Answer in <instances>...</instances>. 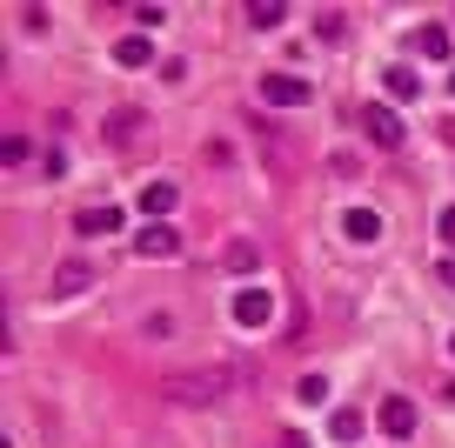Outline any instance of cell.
I'll return each instance as SVG.
<instances>
[{
    "instance_id": "obj_3",
    "label": "cell",
    "mask_w": 455,
    "mask_h": 448,
    "mask_svg": "<svg viewBox=\"0 0 455 448\" xmlns=\"http://www.w3.org/2000/svg\"><path fill=\"white\" fill-rule=\"evenodd\" d=\"M134 254H141V261H174V254H181V235H174L168 221H148L141 235H134Z\"/></svg>"
},
{
    "instance_id": "obj_16",
    "label": "cell",
    "mask_w": 455,
    "mask_h": 448,
    "mask_svg": "<svg viewBox=\"0 0 455 448\" xmlns=\"http://www.w3.org/2000/svg\"><path fill=\"white\" fill-rule=\"evenodd\" d=\"M255 261H261V248H255V241H235V248H228V268H235V275H248Z\"/></svg>"
},
{
    "instance_id": "obj_17",
    "label": "cell",
    "mask_w": 455,
    "mask_h": 448,
    "mask_svg": "<svg viewBox=\"0 0 455 448\" xmlns=\"http://www.w3.org/2000/svg\"><path fill=\"white\" fill-rule=\"evenodd\" d=\"M134 127H141V114H134V108H121V114H108V140H128V134H134Z\"/></svg>"
},
{
    "instance_id": "obj_13",
    "label": "cell",
    "mask_w": 455,
    "mask_h": 448,
    "mask_svg": "<svg viewBox=\"0 0 455 448\" xmlns=\"http://www.w3.org/2000/svg\"><path fill=\"white\" fill-rule=\"evenodd\" d=\"M81 235H114V228H121V208H81Z\"/></svg>"
},
{
    "instance_id": "obj_9",
    "label": "cell",
    "mask_w": 455,
    "mask_h": 448,
    "mask_svg": "<svg viewBox=\"0 0 455 448\" xmlns=\"http://www.w3.org/2000/svg\"><path fill=\"white\" fill-rule=\"evenodd\" d=\"M114 60H121V68H148V60H155V41H148V34H128V41H114Z\"/></svg>"
},
{
    "instance_id": "obj_2",
    "label": "cell",
    "mask_w": 455,
    "mask_h": 448,
    "mask_svg": "<svg viewBox=\"0 0 455 448\" xmlns=\"http://www.w3.org/2000/svg\"><path fill=\"white\" fill-rule=\"evenodd\" d=\"M261 100H275V108H308L315 87L301 81V74H261Z\"/></svg>"
},
{
    "instance_id": "obj_10",
    "label": "cell",
    "mask_w": 455,
    "mask_h": 448,
    "mask_svg": "<svg viewBox=\"0 0 455 448\" xmlns=\"http://www.w3.org/2000/svg\"><path fill=\"white\" fill-rule=\"evenodd\" d=\"M382 87H388V100H415V94H422V81H415V68H402V60H395V68L382 74Z\"/></svg>"
},
{
    "instance_id": "obj_14",
    "label": "cell",
    "mask_w": 455,
    "mask_h": 448,
    "mask_svg": "<svg viewBox=\"0 0 455 448\" xmlns=\"http://www.w3.org/2000/svg\"><path fill=\"white\" fill-rule=\"evenodd\" d=\"M248 20H255V28H282L288 7H282V0H255V7H248Z\"/></svg>"
},
{
    "instance_id": "obj_15",
    "label": "cell",
    "mask_w": 455,
    "mask_h": 448,
    "mask_svg": "<svg viewBox=\"0 0 455 448\" xmlns=\"http://www.w3.org/2000/svg\"><path fill=\"white\" fill-rule=\"evenodd\" d=\"M328 428H335V442H355V435H362V408H335Z\"/></svg>"
},
{
    "instance_id": "obj_24",
    "label": "cell",
    "mask_w": 455,
    "mask_h": 448,
    "mask_svg": "<svg viewBox=\"0 0 455 448\" xmlns=\"http://www.w3.org/2000/svg\"><path fill=\"white\" fill-rule=\"evenodd\" d=\"M449 355H455V341H449Z\"/></svg>"
},
{
    "instance_id": "obj_20",
    "label": "cell",
    "mask_w": 455,
    "mask_h": 448,
    "mask_svg": "<svg viewBox=\"0 0 455 448\" xmlns=\"http://www.w3.org/2000/svg\"><path fill=\"white\" fill-rule=\"evenodd\" d=\"M442 288H455V254H449V261H442Z\"/></svg>"
},
{
    "instance_id": "obj_1",
    "label": "cell",
    "mask_w": 455,
    "mask_h": 448,
    "mask_svg": "<svg viewBox=\"0 0 455 448\" xmlns=\"http://www.w3.org/2000/svg\"><path fill=\"white\" fill-rule=\"evenodd\" d=\"M235 388H248V368H228V362L161 375V402H181V408H214V402H228Z\"/></svg>"
},
{
    "instance_id": "obj_11",
    "label": "cell",
    "mask_w": 455,
    "mask_h": 448,
    "mask_svg": "<svg viewBox=\"0 0 455 448\" xmlns=\"http://www.w3.org/2000/svg\"><path fill=\"white\" fill-rule=\"evenodd\" d=\"M168 208H174V181H148L141 188V214H148V221H161Z\"/></svg>"
},
{
    "instance_id": "obj_19",
    "label": "cell",
    "mask_w": 455,
    "mask_h": 448,
    "mask_svg": "<svg viewBox=\"0 0 455 448\" xmlns=\"http://www.w3.org/2000/svg\"><path fill=\"white\" fill-rule=\"evenodd\" d=\"M442 241H455V208H442Z\"/></svg>"
},
{
    "instance_id": "obj_21",
    "label": "cell",
    "mask_w": 455,
    "mask_h": 448,
    "mask_svg": "<svg viewBox=\"0 0 455 448\" xmlns=\"http://www.w3.org/2000/svg\"><path fill=\"white\" fill-rule=\"evenodd\" d=\"M442 140H449V148H455V121H442Z\"/></svg>"
},
{
    "instance_id": "obj_22",
    "label": "cell",
    "mask_w": 455,
    "mask_h": 448,
    "mask_svg": "<svg viewBox=\"0 0 455 448\" xmlns=\"http://www.w3.org/2000/svg\"><path fill=\"white\" fill-rule=\"evenodd\" d=\"M282 448H308V442H301V435H282Z\"/></svg>"
},
{
    "instance_id": "obj_4",
    "label": "cell",
    "mask_w": 455,
    "mask_h": 448,
    "mask_svg": "<svg viewBox=\"0 0 455 448\" xmlns=\"http://www.w3.org/2000/svg\"><path fill=\"white\" fill-rule=\"evenodd\" d=\"M362 127H369L375 148H402V114L388 108V100H369V108H362Z\"/></svg>"
},
{
    "instance_id": "obj_12",
    "label": "cell",
    "mask_w": 455,
    "mask_h": 448,
    "mask_svg": "<svg viewBox=\"0 0 455 448\" xmlns=\"http://www.w3.org/2000/svg\"><path fill=\"white\" fill-rule=\"evenodd\" d=\"M415 54L422 60H449V28H415Z\"/></svg>"
},
{
    "instance_id": "obj_5",
    "label": "cell",
    "mask_w": 455,
    "mask_h": 448,
    "mask_svg": "<svg viewBox=\"0 0 455 448\" xmlns=\"http://www.w3.org/2000/svg\"><path fill=\"white\" fill-rule=\"evenodd\" d=\"M228 315H235V328H261L275 315V294L268 288H235V308Z\"/></svg>"
},
{
    "instance_id": "obj_23",
    "label": "cell",
    "mask_w": 455,
    "mask_h": 448,
    "mask_svg": "<svg viewBox=\"0 0 455 448\" xmlns=\"http://www.w3.org/2000/svg\"><path fill=\"white\" fill-rule=\"evenodd\" d=\"M449 87H455V74H449Z\"/></svg>"
},
{
    "instance_id": "obj_8",
    "label": "cell",
    "mask_w": 455,
    "mask_h": 448,
    "mask_svg": "<svg viewBox=\"0 0 455 448\" xmlns=\"http://www.w3.org/2000/svg\"><path fill=\"white\" fill-rule=\"evenodd\" d=\"M81 288H94V268L87 261H60L54 268V294H81Z\"/></svg>"
},
{
    "instance_id": "obj_18",
    "label": "cell",
    "mask_w": 455,
    "mask_h": 448,
    "mask_svg": "<svg viewBox=\"0 0 455 448\" xmlns=\"http://www.w3.org/2000/svg\"><path fill=\"white\" fill-rule=\"evenodd\" d=\"M341 28H348V20H341L335 7H328V14H315V34H322V41H341Z\"/></svg>"
},
{
    "instance_id": "obj_6",
    "label": "cell",
    "mask_w": 455,
    "mask_h": 448,
    "mask_svg": "<svg viewBox=\"0 0 455 448\" xmlns=\"http://www.w3.org/2000/svg\"><path fill=\"white\" fill-rule=\"evenodd\" d=\"M375 421H382V428L402 442V435H415V402H409V395H388V402H382V415H375Z\"/></svg>"
},
{
    "instance_id": "obj_7",
    "label": "cell",
    "mask_w": 455,
    "mask_h": 448,
    "mask_svg": "<svg viewBox=\"0 0 455 448\" xmlns=\"http://www.w3.org/2000/svg\"><path fill=\"white\" fill-rule=\"evenodd\" d=\"M341 235H348V241H375V235H382V214H375V208H348V214H341Z\"/></svg>"
}]
</instances>
